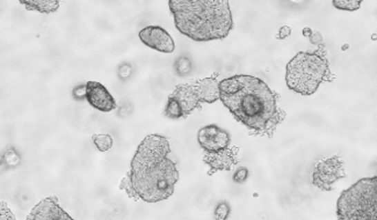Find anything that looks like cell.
I'll return each mask as SVG.
<instances>
[{"mask_svg": "<svg viewBox=\"0 0 377 220\" xmlns=\"http://www.w3.org/2000/svg\"><path fill=\"white\" fill-rule=\"evenodd\" d=\"M120 190H124V192H127V195L130 197V199H134L135 202L136 201H138L139 199V196L137 195V192H136V190L134 189V186H133V183H131L130 177H129V175L127 174V177H124V179H122V181H121L120 183Z\"/></svg>", "mask_w": 377, "mask_h": 220, "instance_id": "cell-18", "label": "cell"}, {"mask_svg": "<svg viewBox=\"0 0 377 220\" xmlns=\"http://www.w3.org/2000/svg\"><path fill=\"white\" fill-rule=\"evenodd\" d=\"M202 103L195 83H180L168 97L164 115L171 119H187Z\"/></svg>", "mask_w": 377, "mask_h": 220, "instance_id": "cell-6", "label": "cell"}, {"mask_svg": "<svg viewBox=\"0 0 377 220\" xmlns=\"http://www.w3.org/2000/svg\"><path fill=\"white\" fill-rule=\"evenodd\" d=\"M230 213H231V206H230V204L228 202H225V201L220 202L216 206V209H215V220H228Z\"/></svg>", "mask_w": 377, "mask_h": 220, "instance_id": "cell-17", "label": "cell"}, {"mask_svg": "<svg viewBox=\"0 0 377 220\" xmlns=\"http://www.w3.org/2000/svg\"><path fill=\"white\" fill-rule=\"evenodd\" d=\"M197 141L206 153H216L230 148L231 136L224 129L211 124L200 129Z\"/></svg>", "mask_w": 377, "mask_h": 220, "instance_id": "cell-8", "label": "cell"}, {"mask_svg": "<svg viewBox=\"0 0 377 220\" xmlns=\"http://www.w3.org/2000/svg\"><path fill=\"white\" fill-rule=\"evenodd\" d=\"M171 155L170 141L160 134H150L138 146L128 175L142 201L162 202L173 195L179 172Z\"/></svg>", "mask_w": 377, "mask_h": 220, "instance_id": "cell-2", "label": "cell"}, {"mask_svg": "<svg viewBox=\"0 0 377 220\" xmlns=\"http://www.w3.org/2000/svg\"><path fill=\"white\" fill-rule=\"evenodd\" d=\"M332 4L338 10L356 11V10H359L360 6H361V1H356V0H334V1H332Z\"/></svg>", "mask_w": 377, "mask_h": 220, "instance_id": "cell-16", "label": "cell"}, {"mask_svg": "<svg viewBox=\"0 0 377 220\" xmlns=\"http://www.w3.org/2000/svg\"><path fill=\"white\" fill-rule=\"evenodd\" d=\"M196 90L199 92L203 103H214L220 100V81L215 78H204V79L196 80Z\"/></svg>", "mask_w": 377, "mask_h": 220, "instance_id": "cell-13", "label": "cell"}, {"mask_svg": "<svg viewBox=\"0 0 377 220\" xmlns=\"http://www.w3.org/2000/svg\"><path fill=\"white\" fill-rule=\"evenodd\" d=\"M309 40L313 46H317L318 49H325V43H324L323 37L320 35L319 32H313L312 30L310 35H309Z\"/></svg>", "mask_w": 377, "mask_h": 220, "instance_id": "cell-20", "label": "cell"}, {"mask_svg": "<svg viewBox=\"0 0 377 220\" xmlns=\"http://www.w3.org/2000/svg\"><path fill=\"white\" fill-rule=\"evenodd\" d=\"M26 220H75L62 206L57 197L51 196L34 206Z\"/></svg>", "mask_w": 377, "mask_h": 220, "instance_id": "cell-10", "label": "cell"}, {"mask_svg": "<svg viewBox=\"0 0 377 220\" xmlns=\"http://www.w3.org/2000/svg\"><path fill=\"white\" fill-rule=\"evenodd\" d=\"M247 177H249V170L245 167H240L233 175V181L236 183H244L247 180Z\"/></svg>", "mask_w": 377, "mask_h": 220, "instance_id": "cell-21", "label": "cell"}, {"mask_svg": "<svg viewBox=\"0 0 377 220\" xmlns=\"http://www.w3.org/2000/svg\"><path fill=\"white\" fill-rule=\"evenodd\" d=\"M168 6L179 32L196 42L223 40L233 28L226 0H170Z\"/></svg>", "mask_w": 377, "mask_h": 220, "instance_id": "cell-3", "label": "cell"}, {"mask_svg": "<svg viewBox=\"0 0 377 220\" xmlns=\"http://www.w3.org/2000/svg\"><path fill=\"white\" fill-rule=\"evenodd\" d=\"M29 11H37L44 14H50L59 8L58 0H21L20 1Z\"/></svg>", "mask_w": 377, "mask_h": 220, "instance_id": "cell-14", "label": "cell"}, {"mask_svg": "<svg viewBox=\"0 0 377 220\" xmlns=\"http://www.w3.org/2000/svg\"><path fill=\"white\" fill-rule=\"evenodd\" d=\"M332 79L334 76L331 73L325 49L313 52L301 51L286 68L287 86L302 95L316 93L320 83Z\"/></svg>", "mask_w": 377, "mask_h": 220, "instance_id": "cell-4", "label": "cell"}, {"mask_svg": "<svg viewBox=\"0 0 377 220\" xmlns=\"http://www.w3.org/2000/svg\"><path fill=\"white\" fill-rule=\"evenodd\" d=\"M139 39L145 46L163 54H172L175 50L173 39L160 26H148L142 29Z\"/></svg>", "mask_w": 377, "mask_h": 220, "instance_id": "cell-9", "label": "cell"}, {"mask_svg": "<svg viewBox=\"0 0 377 220\" xmlns=\"http://www.w3.org/2000/svg\"><path fill=\"white\" fill-rule=\"evenodd\" d=\"M0 220H18L11 210L8 209L6 203L1 202V210H0Z\"/></svg>", "mask_w": 377, "mask_h": 220, "instance_id": "cell-22", "label": "cell"}, {"mask_svg": "<svg viewBox=\"0 0 377 220\" xmlns=\"http://www.w3.org/2000/svg\"><path fill=\"white\" fill-rule=\"evenodd\" d=\"M290 34H291V28H290L289 26H283V27L280 28L279 33L276 35V39L283 40V39L289 37Z\"/></svg>", "mask_w": 377, "mask_h": 220, "instance_id": "cell-23", "label": "cell"}, {"mask_svg": "<svg viewBox=\"0 0 377 220\" xmlns=\"http://www.w3.org/2000/svg\"><path fill=\"white\" fill-rule=\"evenodd\" d=\"M220 100L236 121L258 134L272 136L286 112L278 105L279 94L264 80L236 74L220 81Z\"/></svg>", "mask_w": 377, "mask_h": 220, "instance_id": "cell-1", "label": "cell"}, {"mask_svg": "<svg viewBox=\"0 0 377 220\" xmlns=\"http://www.w3.org/2000/svg\"><path fill=\"white\" fill-rule=\"evenodd\" d=\"M86 101L99 112H109L116 108V101L108 90L98 81L86 83Z\"/></svg>", "mask_w": 377, "mask_h": 220, "instance_id": "cell-11", "label": "cell"}, {"mask_svg": "<svg viewBox=\"0 0 377 220\" xmlns=\"http://www.w3.org/2000/svg\"><path fill=\"white\" fill-rule=\"evenodd\" d=\"M182 63H184V61H182V57L179 58L177 63H175V66H174V68H175V70H177V72H178L179 76H186V74H188L189 71H191V68H192V66H191V61H187L186 64H182Z\"/></svg>", "mask_w": 377, "mask_h": 220, "instance_id": "cell-19", "label": "cell"}, {"mask_svg": "<svg viewBox=\"0 0 377 220\" xmlns=\"http://www.w3.org/2000/svg\"><path fill=\"white\" fill-rule=\"evenodd\" d=\"M238 152V148H229L216 153H206L203 157V161L211 167L208 174L213 175L218 170H231L240 163Z\"/></svg>", "mask_w": 377, "mask_h": 220, "instance_id": "cell-12", "label": "cell"}, {"mask_svg": "<svg viewBox=\"0 0 377 220\" xmlns=\"http://www.w3.org/2000/svg\"><path fill=\"white\" fill-rule=\"evenodd\" d=\"M338 220H377V175L363 177L341 192Z\"/></svg>", "mask_w": 377, "mask_h": 220, "instance_id": "cell-5", "label": "cell"}, {"mask_svg": "<svg viewBox=\"0 0 377 220\" xmlns=\"http://www.w3.org/2000/svg\"><path fill=\"white\" fill-rule=\"evenodd\" d=\"M93 143L100 152H106L113 148V138L109 134H95Z\"/></svg>", "mask_w": 377, "mask_h": 220, "instance_id": "cell-15", "label": "cell"}, {"mask_svg": "<svg viewBox=\"0 0 377 220\" xmlns=\"http://www.w3.org/2000/svg\"><path fill=\"white\" fill-rule=\"evenodd\" d=\"M344 177H346L344 160L340 155H332L316 163L312 173V183L323 192H331L334 183Z\"/></svg>", "mask_w": 377, "mask_h": 220, "instance_id": "cell-7", "label": "cell"}]
</instances>
